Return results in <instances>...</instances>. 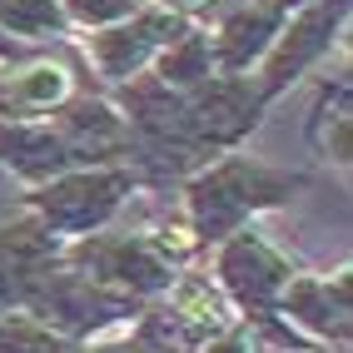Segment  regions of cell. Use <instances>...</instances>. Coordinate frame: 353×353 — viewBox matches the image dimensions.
Returning <instances> with one entry per match:
<instances>
[{
  "label": "cell",
  "instance_id": "2",
  "mask_svg": "<svg viewBox=\"0 0 353 353\" xmlns=\"http://www.w3.org/2000/svg\"><path fill=\"white\" fill-rule=\"evenodd\" d=\"M224 274L234 279V289H239L244 299H264L269 289H279L284 284V269L274 264V259L259 249V244H234L229 249V259H224Z\"/></svg>",
  "mask_w": 353,
  "mask_h": 353
},
{
  "label": "cell",
  "instance_id": "5",
  "mask_svg": "<svg viewBox=\"0 0 353 353\" xmlns=\"http://www.w3.org/2000/svg\"><path fill=\"white\" fill-rule=\"evenodd\" d=\"M6 353H60L50 339H35V334H15L6 339Z\"/></svg>",
  "mask_w": 353,
  "mask_h": 353
},
{
  "label": "cell",
  "instance_id": "4",
  "mask_svg": "<svg viewBox=\"0 0 353 353\" xmlns=\"http://www.w3.org/2000/svg\"><path fill=\"white\" fill-rule=\"evenodd\" d=\"M0 15L20 30H35V26H50L55 20V6L50 0H0Z\"/></svg>",
  "mask_w": 353,
  "mask_h": 353
},
{
  "label": "cell",
  "instance_id": "1",
  "mask_svg": "<svg viewBox=\"0 0 353 353\" xmlns=\"http://www.w3.org/2000/svg\"><path fill=\"white\" fill-rule=\"evenodd\" d=\"M60 95H65V70L60 65H30L15 80H0V110H15V114L45 110Z\"/></svg>",
  "mask_w": 353,
  "mask_h": 353
},
{
  "label": "cell",
  "instance_id": "3",
  "mask_svg": "<svg viewBox=\"0 0 353 353\" xmlns=\"http://www.w3.org/2000/svg\"><path fill=\"white\" fill-rule=\"evenodd\" d=\"M110 190H114V179H70V184H60L50 194V204L65 219H85V214H100V209L114 199Z\"/></svg>",
  "mask_w": 353,
  "mask_h": 353
}]
</instances>
